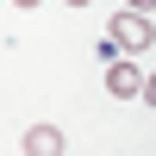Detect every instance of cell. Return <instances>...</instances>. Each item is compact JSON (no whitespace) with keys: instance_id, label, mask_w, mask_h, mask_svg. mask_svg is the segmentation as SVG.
<instances>
[{"instance_id":"obj_1","label":"cell","mask_w":156,"mask_h":156,"mask_svg":"<svg viewBox=\"0 0 156 156\" xmlns=\"http://www.w3.org/2000/svg\"><path fill=\"white\" fill-rule=\"evenodd\" d=\"M106 37H112L119 50H150V44H156V25H150V12H131V6H125L119 19H112Z\"/></svg>"},{"instance_id":"obj_3","label":"cell","mask_w":156,"mask_h":156,"mask_svg":"<svg viewBox=\"0 0 156 156\" xmlns=\"http://www.w3.org/2000/svg\"><path fill=\"white\" fill-rule=\"evenodd\" d=\"M25 156H62V131L56 125H31L25 131Z\"/></svg>"},{"instance_id":"obj_4","label":"cell","mask_w":156,"mask_h":156,"mask_svg":"<svg viewBox=\"0 0 156 156\" xmlns=\"http://www.w3.org/2000/svg\"><path fill=\"white\" fill-rule=\"evenodd\" d=\"M150 6H156V0H131V12H150Z\"/></svg>"},{"instance_id":"obj_6","label":"cell","mask_w":156,"mask_h":156,"mask_svg":"<svg viewBox=\"0 0 156 156\" xmlns=\"http://www.w3.org/2000/svg\"><path fill=\"white\" fill-rule=\"evenodd\" d=\"M69 6H94V0H69Z\"/></svg>"},{"instance_id":"obj_2","label":"cell","mask_w":156,"mask_h":156,"mask_svg":"<svg viewBox=\"0 0 156 156\" xmlns=\"http://www.w3.org/2000/svg\"><path fill=\"white\" fill-rule=\"evenodd\" d=\"M106 94H112V100H137V94H144V69L112 56V69H106Z\"/></svg>"},{"instance_id":"obj_5","label":"cell","mask_w":156,"mask_h":156,"mask_svg":"<svg viewBox=\"0 0 156 156\" xmlns=\"http://www.w3.org/2000/svg\"><path fill=\"white\" fill-rule=\"evenodd\" d=\"M12 6H25V12H31V6H44V0H12Z\"/></svg>"}]
</instances>
